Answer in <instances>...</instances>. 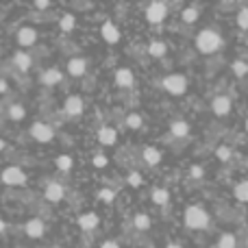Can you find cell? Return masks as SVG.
<instances>
[{
  "instance_id": "2e32d148",
  "label": "cell",
  "mask_w": 248,
  "mask_h": 248,
  "mask_svg": "<svg viewBox=\"0 0 248 248\" xmlns=\"http://www.w3.org/2000/svg\"><path fill=\"white\" fill-rule=\"evenodd\" d=\"M170 135L176 137V140H185L189 135V122L183 120V118H176V120L170 122Z\"/></svg>"
},
{
  "instance_id": "3957f363",
  "label": "cell",
  "mask_w": 248,
  "mask_h": 248,
  "mask_svg": "<svg viewBox=\"0 0 248 248\" xmlns=\"http://www.w3.org/2000/svg\"><path fill=\"white\" fill-rule=\"evenodd\" d=\"M187 87L189 83L185 74H168V77L161 78V90L172 96H183L187 92Z\"/></svg>"
},
{
  "instance_id": "ffe728a7",
  "label": "cell",
  "mask_w": 248,
  "mask_h": 248,
  "mask_svg": "<svg viewBox=\"0 0 248 248\" xmlns=\"http://www.w3.org/2000/svg\"><path fill=\"white\" fill-rule=\"evenodd\" d=\"M118 140V131L113 126H100L98 128V141L103 146H113Z\"/></svg>"
},
{
  "instance_id": "5bb4252c",
  "label": "cell",
  "mask_w": 248,
  "mask_h": 248,
  "mask_svg": "<svg viewBox=\"0 0 248 248\" xmlns=\"http://www.w3.org/2000/svg\"><path fill=\"white\" fill-rule=\"evenodd\" d=\"M44 196H46V201H50V202H61L65 198V187L61 183H57V181H52V183L46 185Z\"/></svg>"
},
{
  "instance_id": "f546056e",
  "label": "cell",
  "mask_w": 248,
  "mask_h": 248,
  "mask_svg": "<svg viewBox=\"0 0 248 248\" xmlns=\"http://www.w3.org/2000/svg\"><path fill=\"white\" fill-rule=\"evenodd\" d=\"M231 70H233V74H235V77L244 78L248 74V63L244 59H235V61H233V65H231Z\"/></svg>"
},
{
  "instance_id": "6da1fadb",
  "label": "cell",
  "mask_w": 248,
  "mask_h": 248,
  "mask_svg": "<svg viewBox=\"0 0 248 248\" xmlns=\"http://www.w3.org/2000/svg\"><path fill=\"white\" fill-rule=\"evenodd\" d=\"M183 222L192 231H205L211 224V216L202 205H189L183 214Z\"/></svg>"
},
{
  "instance_id": "277c9868",
  "label": "cell",
  "mask_w": 248,
  "mask_h": 248,
  "mask_svg": "<svg viewBox=\"0 0 248 248\" xmlns=\"http://www.w3.org/2000/svg\"><path fill=\"white\" fill-rule=\"evenodd\" d=\"M31 137H33L35 141H39V144H48V141L55 140V128L48 122L37 120L31 124Z\"/></svg>"
},
{
  "instance_id": "7bdbcfd3",
  "label": "cell",
  "mask_w": 248,
  "mask_h": 248,
  "mask_svg": "<svg viewBox=\"0 0 248 248\" xmlns=\"http://www.w3.org/2000/svg\"><path fill=\"white\" fill-rule=\"evenodd\" d=\"M4 148H7V141H4V140H0V150H4Z\"/></svg>"
},
{
  "instance_id": "9c48e42d",
  "label": "cell",
  "mask_w": 248,
  "mask_h": 248,
  "mask_svg": "<svg viewBox=\"0 0 248 248\" xmlns=\"http://www.w3.org/2000/svg\"><path fill=\"white\" fill-rule=\"evenodd\" d=\"M87 68H90V61H87L85 57H72V59L68 61V74L74 77V78L85 77Z\"/></svg>"
},
{
  "instance_id": "cb8c5ba5",
  "label": "cell",
  "mask_w": 248,
  "mask_h": 248,
  "mask_svg": "<svg viewBox=\"0 0 248 248\" xmlns=\"http://www.w3.org/2000/svg\"><path fill=\"white\" fill-rule=\"evenodd\" d=\"M133 227H135L137 231H148V229L153 227V220H150L148 214H135V218H133Z\"/></svg>"
},
{
  "instance_id": "8fae6325",
  "label": "cell",
  "mask_w": 248,
  "mask_h": 248,
  "mask_svg": "<svg viewBox=\"0 0 248 248\" xmlns=\"http://www.w3.org/2000/svg\"><path fill=\"white\" fill-rule=\"evenodd\" d=\"M39 81H42L44 87H55L63 81V72L59 68H46L42 72V77H39Z\"/></svg>"
},
{
  "instance_id": "d6a6232c",
  "label": "cell",
  "mask_w": 248,
  "mask_h": 248,
  "mask_svg": "<svg viewBox=\"0 0 248 248\" xmlns=\"http://www.w3.org/2000/svg\"><path fill=\"white\" fill-rule=\"evenodd\" d=\"M216 157H218L220 161H229V159L233 157V150L229 148V146H218V148H216Z\"/></svg>"
},
{
  "instance_id": "e575fe53",
  "label": "cell",
  "mask_w": 248,
  "mask_h": 248,
  "mask_svg": "<svg viewBox=\"0 0 248 248\" xmlns=\"http://www.w3.org/2000/svg\"><path fill=\"white\" fill-rule=\"evenodd\" d=\"M237 26L248 31V7H244L240 13H237Z\"/></svg>"
},
{
  "instance_id": "ab89813d",
  "label": "cell",
  "mask_w": 248,
  "mask_h": 248,
  "mask_svg": "<svg viewBox=\"0 0 248 248\" xmlns=\"http://www.w3.org/2000/svg\"><path fill=\"white\" fill-rule=\"evenodd\" d=\"M7 90H9V83L4 81V78H0V94H4Z\"/></svg>"
},
{
  "instance_id": "836d02e7",
  "label": "cell",
  "mask_w": 248,
  "mask_h": 248,
  "mask_svg": "<svg viewBox=\"0 0 248 248\" xmlns=\"http://www.w3.org/2000/svg\"><path fill=\"white\" fill-rule=\"evenodd\" d=\"M126 183L131 185V187H140V185L144 183V179H141L140 172L133 170V172H128V174H126Z\"/></svg>"
},
{
  "instance_id": "ac0fdd59",
  "label": "cell",
  "mask_w": 248,
  "mask_h": 248,
  "mask_svg": "<svg viewBox=\"0 0 248 248\" xmlns=\"http://www.w3.org/2000/svg\"><path fill=\"white\" fill-rule=\"evenodd\" d=\"M98 224H100V218H98V214H94V211H87V214L78 216V227H81L83 231H94Z\"/></svg>"
},
{
  "instance_id": "ba28073f",
  "label": "cell",
  "mask_w": 248,
  "mask_h": 248,
  "mask_svg": "<svg viewBox=\"0 0 248 248\" xmlns=\"http://www.w3.org/2000/svg\"><path fill=\"white\" fill-rule=\"evenodd\" d=\"M16 42L20 44L22 48L35 46V42H37V31H35L33 26H22V29H17V33H16Z\"/></svg>"
},
{
  "instance_id": "4fadbf2b",
  "label": "cell",
  "mask_w": 248,
  "mask_h": 248,
  "mask_svg": "<svg viewBox=\"0 0 248 248\" xmlns=\"http://www.w3.org/2000/svg\"><path fill=\"white\" fill-rule=\"evenodd\" d=\"M113 78H116V85L122 87V90H131V87L135 85V74H133V70H128V68H118Z\"/></svg>"
},
{
  "instance_id": "603a6c76",
  "label": "cell",
  "mask_w": 248,
  "mask_h": 248,
  "mask_svg": "<svg viewBox=\"0 0 248 248\" xmlns=\"http://www.w3.org/2000/svg\"><path fill=\"white\" fill-rule=\"evenodd\" d=\"M168 52V44L161 42V39H155V42L148 44V55L155 57V59H159V57H163Z\"/></svg>"
},
{
  "instance_id": "e0dca14e",
  "label": "cell",
  "mask_w": 248,
  "mask_h": 248,
  "mask_svg": "<svg viewBox=\"0 0 248 248\" xmlns=\"http://www.w3.org/2000/svg\"><path fill=\"white\" fill-rule=\"evenodd\" d=\"M13 65H16V70H20V72H29L31 65H33V57L29 55V52L24 50H17L13 52Z\"/></svg>"
},
{
  "instance_id": "4dcf8cb0",
  "label": "cell",
  "mask_w": 248,
  "mask_h": 248,
  "mask_svg": "<svg viewBox=\"0 0 248 248\" xmlns=\"http://www.w3.org/2000/svg\"><path fill=\"white\" fill-rule=\"evenodd\" d=\"M124 122H126L128 128H133V131H135V128H141V124H144V118H141L140 113H128V116L124 118Z\"/></svg>"
},
{
  "instance_id": "4316f807",
  "label": "cell",
  "mask_w": 248,
  "mask_h": 248,
  "mask_svg": "<svg viewBox=\"0 0 248 248\" xmlns=\"http://www.w3.org/2000/svg\"><path fill=\"white\" fill-rule=\"evenodd\" d=\"M198 16H201V9L198 7H185L183 11H181V20H183L185 24H194V22L198 20Z\"/></svg>"
},
{
  "instance_id": "74e56055",
  "label": "cell",
  "mask_w": 248,
  "mask_h": 248,
  "mask_svg": "<svg viewBox=\"0 0 248 248\" xmlns=\"http://www.w3.org/2000/svg\"><path fill=\"white\" fill-rule=\"evenodd\" d=\"M100 248H120V242H116V240H105L103 244H100Z\"/></svg>"
},
{
  "instance_id": "83f0119b",
  "label": "cell",
  "mask_w": 248,
  "mask_h": 248,
  "mask_svg": "<svg viewBox=\"0 0 248 248\" xmlns=\"http://www.w3.org/2000/svg\"><path fill=\"white\" fill-rule=\"evenodd\" d=\"M55 163H57V170L59 172H70L74 168V159L70 157V155H59V157L55 159Z\"/></svg>"
},
{
  "instance_id": "f1b7e54d",
  "label": "cell",
  "mask_w": 248,
  "mask_h": 248,
  "mask_svg": "<svg viewBox=\"0 0 248 248\" xmlns=\"http://www.w3.org/2000/svg\"><path fill=\"white\" fill-rule=\"evenodd\" d=\"M233 196H235L240 202H248V179L233 187Z\"/></svg>"
},
{
  "instance_id": "8992f818",
  "label": "cell",
  "mask_w": 248,
  "mask_h": 248,
  "mask_svg": "<svg viewBox=\"0 0 248 248\" xmlns=\"http://www.w3.org/2000/svg\"><path fill=\"white\" fill-rule=\"evenodd\" d=\"M166 17H168V4L166 2L155 0V2H150L148 7H146V20H148L150 24H161Z\"/></svg>"
},
{
  "instance_id": "52a82bcc",
  "label": "cell",
  "mask_w": 248,
  "mask_h": 248,
  "mask_svg": "<svg viewBox=\"0 0 248 248\" xmlns=\"http://www.w3.org/2000/svg\"><path fill=\"white\" fill-rule=\"evenodd\" d=\"M85 111V100L81 98V96H68L65 98V103H63V113L68 118H78L81 113Z\"/></svg>"
},
{
  "instance_id": "8d00e7d4",
  "label": "cell",
  "mask_w": 248,
  "mask_h": 248,
  "mask_svg": "<svg viewBox=\"0 0 248 248\" xmlns=\"http://www.w3.org/2000/svg\"><path fill=\"white\" fill-rule=\"evenodd\" d=\"M189 176H192V179H202V176H205V168L202 166H192L189 168Z\"/></svg>"
},
{
  "instance_id": "5b68a950",
  "label": "cell",
  "mask_w": 248,
  "mask_h": 248,
  "mask_svg": "<svg viewBox=\"0 0 248 248\" xmlns=\"http://www.w3.org/2000/svg\"><path fill=\"white\" fill-rule=\"evenodd\" d=\"M26 172L22 170V168H17V166H9V168H4L2 172H0V181H2L4 185H11V187H16V185H24L26 183Z\"/></svg>"
},
{
  "instance_id": "7a4b0ae2",
  "label": "cell",
  "mask_w": 248,
  "mask_h": 248,
  "mask_svg": "<svg viewBox=\"0 0 248 248\" xmlns=\"http://www.w3.org/2000/svg\"><path fill=\"white\" fill-rule=\"evenodd\" d=\"M222 44H224L222 35L216 29H202L201 33L196 35V48L202 55H214V52H218L220 48H222Z\"/></svg>"
},
{
  "instance_id": "d6986e66",
  "label": "cell",
  "mask_w": 248,
  "mask_h": 248,
  "mask_svg": "<svg viewBox=\"0 0 248 248\" xmlns=\"http://www.w3.org/2000/svg\"><path fill=\"white\" fill-rule=\"evenodd\" d=\"M141 159H144L148 166H159L161 159H163V155H161V150L155 148V146H146V148L141 150Z\"/></svg>"
},
{
  "instance_id": "d590c367",
  "label": "cell",
  "mask_w": 248,
  "mask_h": 248,
  "mask_svg": "<svg viewBox=\"0 0 248 248\" xmlns=\"http://www.w3.org/2000/svg\"><path fill=\"white\" fill-rule=\"evenodd\" d=\"M92 163H94V166H96V168H105V166H107V163H109V159H107V157H105V155L96 153V155H94V157H92Z\"/></svg>"
},
{
  "instance_id": "484cf974",
  "label": "cell",
  "mask_w": 248,
  "mask_h": 248,
  "mask_svg": "<svg viewBox=\"0 0 248 248\" xmlns=\"http://www.w3.org/2000/svg\"><path fill=\"white\" fill-rule=\"evenodd\" d=\"M216 248H237V237L233 233H222L216 242Z\"/></svg>"
},
{
  "instance_id": "7402d4cb",
  "label": "cell",
  "mask_w": 248,
  "mask_h": 248,
  "mask_svg": "<svg viewBox=\"0 0 248 248\" xmlns=\"http://www.w3.org/2000/svg\"><path fill=\"white\" fill-rule=\"evenodd\" d=\"M7 116H9V120H11V122H22L26 118V107H24V105H20V103L9 105Z\"/></svg>"
},
{
  "instance_id": "b9f144b4",
  "label": "cell",
  "mask_w": 248,
  "mask_h": 248,
  "mask_svg": "<svg viewBox=\"0 0 248 248\" xmlns=\"http://www.w3.org/2000/svg\"><path fill=\"white\" fill-rule=\"evenodd\" d=\"M166 248H183V246H181V244H176V242H170V244H168Z\"/></svg>"
},
{
  "instance_id": "44dd1931",
  "label": "cell",
  "mask_w": 248,
  "mask_h": 248,
  "mask_svg": "<svg viewBox=\"0 0 248 248\" xmlns=\"http://www.w3.org/2000/svg\"><path fill=\"white\" fill-rule=\"evenodd\" d=\"M150 201L159 207H166L168 202H170V192H168L166 187H153V192H150Z\"/></svg>"
},
{
  "instance_id": "9a60e30c",
  "label": "cell",
  "mask_w": 248,
  "mask_h": 248,
  "mask_svg": "<svg viewBox=\"0 0 248 248\" xmlns=\"http://www.w3.org/2000/svg\"><path fill=\"white\" fill-rule=\"evenodd\" d=\"M100 35H103V39L107 44H118L120 42V29H118L111 20H107L103 26H100Z\"/></svg>"
},
{
  "instance_id": "30bf717a",
  "label": "cell",
  "mask_w": 248,
  "mask_h": 248,
  "mask_svg": "<svg viewBox=\"0 0 248 248\" xmlns=\"http://www.w3.org/2000/svg\"><path fill=\"white\" fill-rule=\"evenodd\" d=\"M231 109H233V103H231V98L229 96H216L214 100H211V111L216 113V116H220V118H224V116H229L231 113Z\"/></svg>"
},
{
  "instance_id": "f35d334b",
  "label": "cell",
  "mask_w": 248,
  "mask_h": 248,
  "mask_svg": "<svg viewBox=\"0 0 248 248\" xmlns=\"http://www.w3.org/2000/svg\"><path fill=\"white\" fill-rule=\"evenodd\" d=\"M33 7H35V9H39V11H44V9L50 7V2H46V0H35Z\"/></svg>"
},
{
  "instance_id": "d4e9b609",
  "label": "cell",
  "mask_w": 248,
  "mask_h": 248,
  "mask_svg": "<svg viewBox=\"0 0 248 248\" xmlns=\"http://www.w3.org/2000/svg\"><path fill=\"white\" fill-rule=\"evenodd\" d=\"M74 26H77V16H74V13H63V16L59 17V29L63 31V33L74 31Z\"/></svg>"
},
{
  "instance_id": "7c38bea8",
  "label": "cell",
  "mask_w": 248,
  "mask_h": 248,
  "mask_svg": "<svg viewBox=\"0 0 248 248\" xmlns=\"http://www.w3.org/2000/svg\"><path fill=\"white\" fill-rule=\"evenodd\" d=\"M24 233L29 237H33V240H39V237H44V233H46V224H44L42 218H31L29 222L24 224Z\"/></svg>"
},
{
  "instance_id": "1f68e13d",
  "label": "cell",
  "mask_w": 248,
  "mask_h": 248,
  "mask_svg": "<svg viewBox=\"0 0 248 248\" xmlns=\"http://www.w3.org/2000/svg\"><path fill=\"white\" fill-rule=\"evenodd\" d=\"M98 198H100L103 202H107V205H109V202L116 201V189H111V187H103V189L98 192Z\"/></svg>"
},
{
  "instance_id": "60d3db41",
  "label": "cell",
  "mask_w": 248,
  "mask_h": 248,
  "mask_svg": "<svg viewBox=\"0 0 248 248\" xmlns=\"http://www.w3.org/2000/svg\"><path fill=\"white\" fill-rule=\"evenodd\" d=\"M4 231H7V222L0 218V233H4Z\"/></svg>"
},
{
  "instance_id": "ee69618b",
  "label": "cell",
  "mask_w": 248,
  "mask_h": 248,
  "mask_svg": "<svg viewBox=\"0 0 248 248\" xmlns=\"http://www.w3.org/2000/svg\"><path fill=\"white\" fill-rule=\"evenodd\" d=\"M246 131H248V118H246Z\"/></svg>"
}]
</instances>
